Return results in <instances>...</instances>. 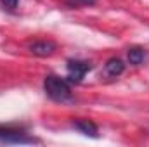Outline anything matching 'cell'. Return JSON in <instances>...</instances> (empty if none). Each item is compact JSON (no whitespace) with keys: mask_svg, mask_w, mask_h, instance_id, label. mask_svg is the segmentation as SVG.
<instances>
[{"mask_svg":"<svg viewBox=\"0 0 149 147\" xmlns=\"http://www.w3.org/2000/svg\"><path fill=\"white\" fill-rule=\"evenodd\" d=\"M0 142H16V144H31V142H37L35 139H28V137H23L21 133L17 132H9V130H0Z\"/></svg>","mask_w":149,"mask_h":147,"instance_id":"obj_4","label":"cell"},{"mask_svg":"<svg viewBox=\"0 0 149 147\" xmlns=\"http://www.w3.org/2000/svg\"><path fill=\"white\" fill-rule=\"evenodd\" d=\"M123 71H125V64L118 57H111L104 64V73H106V76H109V78H118Z\"/></svg>","mask_w":149,"mask_h":147,"instance_id":"obj_5","label":"cell"},{"mask_svg":"<svg viewBox=\"0 0 149 147\" xmlns=\"http://www.w3.org/2000/svg\"><path fill=\"white\" fill-rule=\"evenodd\" d=\"M30 50L38 57H49L57 50V45L52 40H37L30 45Z\"/></svg>","mask_w":149,"mask_h":147,"instance_id":"obj_3","label":"cell"},{"mask_svg":"<svg viewBox=\"0 0 149 147\" xmlns=\"http://www.w3.org/2000/svg\"><path fill=\"white\" fill-rule=\"evenodd\" d=\"M88 71H90V64L87 61H78V59L68 61V78L71 83H80Z\"/></svg>","mask_w":149,"mask_h":147,"instance_id":"obj_2","label":"cell"},{"mask_svg":"<svg viewBox=\"0 0 149 147\" xmlns=\"http://www.w3.org/2000/svg\"><path fill=\"white\" fill-rule=\"evenodd\" d=\"M97 0H64V3L68 5V7H85V5H94Z\"/></svg>","mask_w":149,"mask_h":147,"instance_id":"obj_8","label":"cell"},{"mask_svg":"<svg viewBox=\"0 0 149 147\" xmlns=\"http://www.w3.org/2000/svg\"><path fill=\"white\" fill-rule=\"evenodd\" d=\"M73 126L78 132H81L83 135H88V137H94V139L97 137V126H95V123H92L88 119H74Z\"/></svg>","mask_w":149,"mask_h":147,"instance_id":"obj_6","label":"cell"},{"mask_svg":"<svg viewBox=\"0 0 149 147\" xmlns=\"http://www.w3.org/2000/svg\"><path fill=\"white\" fill-rule=\"evenodd\" d=\"M0 2H2V5L7 7L9 10H14V9L17 7V2H19V0H0Z\"/></svg>","mask_w":149,"mask_h":147,"instance_id":"obj_9","label":"cell"},{"mask_svg":"<svg viewBox=\"0 0 149 147\" xmlns=\"http://www.w3.org/2000/svg\"><path fill=\"white\" fill-rule=\"evenodd\" d=\"M144 59H146V50H144V49H141V47H134V49L128 50V61H130V64L139 66V64L144 62Z\"/></svg>","mask_w":149,"mask_h":147,"instance_id":"obj_7","label":"cell"},{"mask_svg":"<svg viewBox=\"0 0 149 147\" xmlns=\"http://www.w3.org/2000/svg\"><path fill=\"white\" fill-rule=\"evenodd\" d=\"M43 90L45 94L52 99V101H57V102H66L71 99V88H70V83L61 78V76H56V74H49L43 81Z\"/></svg>","mask_w":149,"mask_h":147,"instance_id":"obj_1","label":"cell"}]
</instances>
